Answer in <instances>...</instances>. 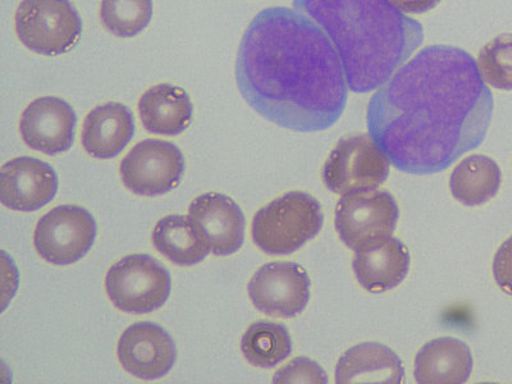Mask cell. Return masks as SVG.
<instances>
[{
	"label": "cell",
	"instance_id": "13",
	"mask_svg": "<svg viewBox=\"0 0 512 384\" xmlns=\"http://www.w3.org/2000/svg\"><path fill=\"white\" fill-rule=\"evenodd\" d=\"M77 116L70 104L57 96H41L27 105L20 121V134L32 150L58 155L75 141Z\"/></svg>",
	"mask_w": 512,
	"mask_h": 384
},
{
	"label": "cell",
	"instance_id": "27",
	"mask_svg": "<svg viewBox=\"0 0 512 384\" xmlns=\"http://www.w3.org/2000/svg\"><path fill=\"white\" fill-rule=\"evenodd\" d=\"M493 277L498 287L512 296V236L497 250L493 259Z\"/></svg>",
	"mask_w": 512,
	"mask_h": 384
},
{
	"label": "cell",
	"instance_id": "26",
	"mask_svg": "<svg viewBox=\"0 0 512 384\" xmlns=\"http://www.w3.org/2000/svg\"><path fill=\"white\" fill-rule=\"evenodd\" d=\"M273 383H328L327 373L318 363L308 358H297L278 370Z\"/></svg>",
	"mask_w": 512,
	"mask_h": 384
},
{
	"label": "cell",
	"instance_id": "3",
	"mask_svg": "<svg viewBox=\"0 0 512 384\" xmlns=\"http://www.w3.org/2000/svg\"><path fill=\"white\" fill-rule=\"evenodd\" d=\"M292 3L326 32L354 93L381 88L423 44V26L393 7L390 0Z\"/></svg>",
	"mask_w": 512,
	"mask_h": 384
},
{
	"label": "cell",
	"instance_id": "11",
	"mask_svg": "<svg viewBox=\"0 0 512 384\" xmlns=\"http://www.w3.org/2000/svg\"><path fill=\"white\" fill-rule=\"evenodd\" d=\"M310 278L300 264L274 262L263 265L248 286L251 303L260 313L277 318H295L310 300Z\"/></svg>",
	"mask_w": 512,
	"mask_h": 384
},
{
	"label": "cell",
	"instance_id": "9",
	"mask_svg": "<svg viewBox=\"0 0 512 384\" xmlns=\"http://www.w3.org/2000/svg\"><path fill=\"white\" fill-rule=\"evenodd\" d=\"M96 222L88 210L61 205L40 218L34 232V245L41 258L54 265L79 262L93 248Z\"/></svg>",
	"mask_w": 512,
	"mask_h": 384
},
{
	"label": "cell",
	"instance_id": "28",
	"mask_svg": "<svg viewBox=\"0 0 512 384\" xmlns=\"http://www.w3.org/2000/svg\"><path fill=\"white\" fill-rule=\"evenodd\" d=\"M390 3L404 15H423L436 8L441 0H390Z\"/></svg>",
	"mask_w": 512,
	"mask_h": 384
},
{
	"label": "cell",
	"instance_id": "16",
	"mask_svg": "<svg viewBox=\"0 0 512 384\" xmlns=\"http://www.w3.org/2000/svg\"><path fill=\"white\" fill-rule=\"evenodd\" d=\"M352 269L364 290L383 294L401 285L408 276L410 253L404 242L388 237L356 251Z\"/></svg>",
	"mask_w": 512,
	"mask_h": 384
},
{
	"label": "cell",
	"instance_id": "21",
	"mask_svg": "<svg viewBox=\"0 0 512 384\" xmlns=\"http://www.w3.org/2000/svg\"><path fill=\"white\" fill-rule=\"evenodd\" d=\"M153 244L169 262L180 267L199 264L212 253L192 219L180 214L160 219L154 228Z\"/></svg>",
	"mask_w": 512,
	"mask_h": 384
},
{
	"label": "cell",
	"instance_id": "5",
	"mask_svg": "<svg viewBox=\"0 0 512 384\" xmlns=\"http://www.w3.org/2000/svg\"><path fill=\"white\" fill-rule=\"evenodd\" d=\"M15 27L17 38L31 52L58 57L79 44L82 21L71 0H22Z\"/></svg>",
	"mask_w": 512,
	"mask_h": 384
},
{
	"label": "cell",
	"instance_id": "23",
	"mask_svg": "<svg viewBox=\"0 0 512 384\" xmlns=\"http://www.w3.org/2000/svg\"><path fill=\"white\" fill-rule=\"evenodd\" d=\"M241 351L254 367L272 369L291 355L290 332L281 323L259 320L246 329Z\"/></svg>",
	"mask_w": 512,
	"mask_h": 384
},
{
	"label": "cell",
	"instance_id": "22",
	"mask_svg": "<svg viewBox=\"0 0 512 384\" xmlns=\"http://www.w3.org/2000/svg\"><path fill=\"white\" fill-rule=\"evenodd\" d=\"M501 169L486 155H470L452 172V195L466 207H478L495 198L501 186Z\"/></svg>",
	"mask_w": 512,
	"mask_h": 384
},
{
	"label": "cell",
	"instance_id": "24",
	"mask_svg": "<svg viewBox=\"0 0 512 384\" xmlns=\"http://www.w3.org/2000/svg\"><path fill=\"white\" fill-rule=\"evenodd\" d=\"M153 0H102L100 20L118 38H134L149 26Z\"/></svg>",
	"mask_w": 512,
	"mask_h": 384
},
{
	"label": "cell",
	"instance_id": "14",
	"mask_svg": "<svg viewBox=\"0 0 512 384\" xmlns=\"http://www.w3.org/2000/svg\"><path fill=\"white\" fill-rule=\"evenodd\" d=\"M57 192V172L43 160L12 159L0 173V200L16 212H36L56 198Z\"/></svg>",
	"mask_w": 512,
	"mask_h": 384
},
{
	"label": "cell",
	"instance_id": "25",
	"mask_svg": "<svg viewBox=\"0 0 512 384\" xmlns=\"http://www.w3.org/2000/svg\"><path fill=\"white\" fill-rule=\"evenodd\" d=\"M478 70L486 84L498 90H512V34H501L480 50Z\"/></svg>",
	"mask_w": 512,
	"mask_h": 384
},
{
	"label": "cell",
	"instance_id": "18",
	"mask_svg": "<svg viewBox=\"0 0 512 384\" xmlns=\"http://www.w3.org/2000/svg\"><path fill=\"white\" fill-rule=\"evenodd\" d=\"M473 370V355L465 342L436 338L416 354L414 377L419 384H463Z\"/></svg>",
	"mask_w": 512,
	"mask_h": 384
},
{
	"label": "cell",
	"instance_id": "20",
	"mask_svg": "<svg viewBox=\"0 0 512 384\" xmlns=\"http://www.w3.org/2000/svg\"><path fill=\"white\" fill-rule=\"evenodd\" d=\"M192 103L189 94L171 84L146 90L139 102V116L150 134L177 136L190 127Z\"/></svg>",
	"mask_w": 512,
	"mask_h": 384
},
{
	"label": "cell",
	"instance_id": "6",
	"mask_svg": "<svg viewBox=\"0 0 512 384\" xmlns=\"http://www.w3.org/2000/svg\"><path fill=\"white\" fill-rule=\"evenodd\" d=\"M171 288V274L150 255L125 256L105 277L109 300L128 314H149L162 308Z\"/></svg>",
	"mask_w": 512,
	"mask_h": 384
},
{
	"label": "cell",
	"instance_id": "1",
	"mask_svg": "<svg viewBox=\"0 0 512 384\" xmlns=\"http://www.w3.org/2000/svg\"><path fill=\"white\" fill-rule=\"evenodd\" d=\"M493 96L465 50L431 45L372 96L367 122L393 166L410 175L445 171L486 139Z\"/></svg>",
	"mask_w": 512,
	"mask_h": 384
},
{
	"label": "cell",
	"instance_id": "12",
	"mask_svg": "<svg viewBox=\"0 0 512 384\" xmlns=\"http://www.w3.org/2000/svg\"><path fill=\"white\" fill-rule=\"evenodd\" d=\"M117 355L123 369L132 376L157 381L171 372L177 349L166 329L153 322H140L123 332Z\"/></svg>",
	"mask_w": 512,
	"mask_h": 384
},
{
	"label": "cell",
	"instance_id": "19",
	"mask_svg": "<svg viewBox=\"0 0 512 384\" xmlns=\"http://www.w3.org/2000/svg\"><path fill=\"white\" fill-rule=\"evenodd\" d=\"M405 370L399 356L378 342H364L347 350L336 367V383L401 384Z\"/></svg>",
	"mask_w": 512,
	"mask_h": 384
},
{
	"label": "cell",
	"instance_id": "4",
	"mask_svg": "<svg viewBox=\"0 0 512 384\" xmlns=\"http://www.w3.org/2000/svg\"><path fill=\"white\" fill-rule=\"evenodd\" d=\"M324 214L306 192H288L255 214L253 241L265 254L285 256L300 250L322 230Z\"/></svg>",
	"mask_w": 512,
	"mask_h": 384
},
{
	"label": "cell",
	"instance_id": "8",
	"mask_svg": "<svg viewBox=\"0 0 512 384\" xmlns=\"http://www.w3.org/2000/svg\"><path fill=\"white\" fill-rule=\"evenodd\" d=\"M400 209L388 191L349 192L338 200L335 226L350 250L359 251L392 237Z\"/></svg>",
	"mask_w": 512,
	"mask_h": 384
},
{
	"label": "cell",
	"instance_id": "17",
	"mask_svg": "<svg viewBox=\"0 0 512 384\" xmlns=\"http://www.w3.org/2000/svg\"><path fill=\"white\" fill-rule=\"evenodd\" d=\"M135 134V120L121 103L99 105L86 116L81 141L85 152L96 159H111L123 152Z\"/></svg>",
	"mask_w": 512,
	"mask_h": 384
},
{
	"label": "cell",
	"instance_id": "7",
	"mask_svg": "<svg viewBox=\"0 0 512 384\" xmlns=\"http://www.w3.org/2000/svg\"><path fill=\"white\" fill-rule=\"evenodd\" d=\"M391 164L372 136H347L328 155L322 178L327 189L335 194L372 191L387 180Z\"/></svg>",
	"mask_w": 512,
	"mask_h": 384
},
{
	"label": "cell",
	"instance_id": "10",
	"mask_svg": "<svg viewBox=\"0 0 512 384\" xmlns=\"http://www.w3.org/2000/svg\"><path fill=\"white\" fill-rule=\"evenodd\" d=\"M120 172L123 185L135 195H164L180 185L185 158L169 141L144 140L122 160Z\"/></svg>",
	"mask_w": 512,
	"mask_h": 384
},
{
	"label": "cell",
	"instance_id": "2",
	"mask_svg": "<svg viewBox=\"0 0 512 384\" xmlns=\"http://www.w3.org/2000/svg\"><path fill=\"white\" fill-rule=\"evenodd\" d=\"M242 98L265 120L295 132L328 130L347 103L340 56L326 32L296 9L258 13L236 62Z\"/></svg>",
	"mask_w": 512,
	"mask_h": 384
},
{
	"label": "cell",
	"instance_id": "15",
	"mask_svg": "<svg viewBox=\"0 0 512 384\" xmlns=\"http://www.w3.org/2000/svg\"><path fill=\"white\" fill-rule=\"evenodd\" d=\"M189 217L216 256L236 254L244 245L245 216L227 195L207 192L192 201Z\"/></svg>",
	"mask_w": 512,
	"mask_h": 384
}]
</instances>
